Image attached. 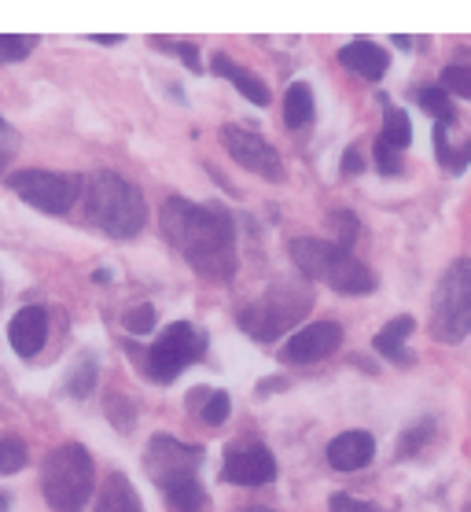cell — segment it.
<instances>
[{"instance_id": "6da1fadb", "label": "cell", "mask_w": 471, "mask_h": 512, "mask_svg": "<svg viewBox=\"0 0 471 512\" xmlns=\"http://www.w3.org/2000/svg\"><path fill=\"white\" fill-rule=\"evenodd\" d=\"M162 233L203 277L229 280L236 273V233L225 210L173 196L162 203Z\"/></svg>"}, {"instance_id": "7a4b0ae2", "label": "cell", "mask_w": 471, "mask_h": 512, "mask_svg": "<svg viewBox=\"0 0 471 512\" xmlns=\"http://www.w3.org/2000/svg\"><path fill=\"white\" fill-rule=\"evenodd\" d=\"M85 210H89V222L115 240L137 236L148 222V203L140 196V188L111 170H96L85 177Z\"/></svg>"}, {"instance_id": "3957f363", "label": "cell", "mask_w": 471, "mask_h": 512, "mask_svg": "<svg viewBox=\"0 0 471 512\" xmlns=\"http://www.w3.org/2000/svg\"><path fill=\"white\" fill-rule=\"evenodd\" d=\"M291 262L299 266L306 280H324L328 288L343 295H368L376 288V273L357 262L346 247L328 244V240H291Z\"/></svg>"}, {"instance_id": "277c9868", "label": "cell", "mask_w": 471, "mask_h": 512, "mask_svg": "<svg viewBox=\"0 0 471 512\" xmlns=\"http://www.w3.org/2000/svg\"><path fill=\"white\" fill-rule=\"evenodd\" d=\"M313 306V288L306 280H280L265 291L258 303L240 310V328L254 339H276L284 336L295 321L306 317Z\"/></svg>"}, {"instance_id": "5b68a950", "label": "cell", "mask_w": 471, "mask_h": 512, "mask_svg": "<svg viewBox=\"0 0 471 512\" xmlns=\"http://www.w3.org/2000/svg\"><path fill=\"white\" fill-rule=\"evenodd\" d=\"M41 490L56 512H78L92 494V457L81 443H63L41 468Z\"/></svg>"}, {"instance_id": "8992f818", "label": "cell", "mask_w": 471, "mask_h": 512, "mask_svg": "<svg viewBox=\"0 0 471 512\" xmlns=\"http://www.w3.org/2000/svg\"><path fill=\"white\" fill-rule=\"evenodd\" d=\"M471 332V258H457L442 273L431 303V336L438 343H460Z\"/></svg>"}, {"instance_id": "52a82bcc", "label": "cell", "mask_w": 471, "mask_h": 512, "mask_svg": "<svg viewBox=\"0 0 471 512\" xmlns=\"http://www.w3.org/2000/svg\"><path fill=\"white\" fill-rule=\"evenodd\" d=\"M8 188L45 214H67L85 192V177L52 174V170H15V174H8Z\"/></svg>"}, {"instance_id": "ba28073f", "label": "cell", "mask_w": 471, "mask_h": 512, "mask_svg": "<svg viewBox=\"0 0 471 512\" xmlns=\"http://www.w3.org/2000/svg\"><path fill=\"white\" fill-rule=\"evenodd\" d=\"M207 350V336L199 332L196 325L188 321H177L162 332V339H155V347L144 354V365H148V376L159 380V384H170L181 376L184 365H192L196 358H203Z\"/></svg>"}, {"instance_id": "9c48e42d", "label": "cell", "mask_w": 471, "mask_h": 512, "mask_svg": "<svg viewBox=\"0 0 471 512\" xmlns=\"http://www.w3.org/2000/svg\"><path fill=\"white\" fill-rule=\"evenodd\" d=\"M144 465H148V476L166 490L177 479L196 476V468L203 465V446H184L170 435H155L144 454Z\"/></svg>"}, {"instance_id": "30bf717a", "label": "cell", "mask_w": 471, "mask_h": 512, "mask_svg": "<svg viewBox=\"0 0 471 512\" xmlns=\"http://www.w3.org/2000/svg\"><path fill=\"white\" fill-rule=\"evenodd\" d=\"M221 140H225L229 155L243 166V170H254V174L265 177V181H284L280 155L273 152V144H269L262 133L243 129V126H225L221 129Z\"/></svg>"}, {"instance_id": "8fae6325", "label": "cell", "mask_w": 471, "mask_h": 512, "mask_svg": "<svg viewBox=\"0 0 471 512\" xmlns=\"http://www.w3.org/2000/svg\"><path fill=\"white\" fill-rule=\"evenodd\" d=\"M339 343H343V328L335 325V321H317V325L299 328V332L284 343L280 358L288 361V365H310V361H321V358H328L332 350H339Z\"/></svg>"}, {"instance_id": "7c38bea8", "label": "cell", "mask_w": 471, "mask_h": 512, "mask_svg": "<svg viewBox=\"0 0 471 512\" xmlns=\"http://www.w3.org/2000/svg\"><path fill=\"white\" fill-rule=\"evenodd\" d=\"M221 479L240 483V487H262L276 479V461L265 446H240V450H229L221 465Z\"/></svg>"}, {"instance_id": "4fadbf2b", "label": "cell", "mask_w": 471, "mask_h": 512, "mask_svg": "<svg viewBox=\"0 0 471 512\" xmlns=\"http://www.w3.org/2000/svg\"><path fill=\"white\" fill-rule=\"evenodd\" d=\"M48 339V314L45 306H26L19 314L12 317V325H8V343L19 358H34L37 350L45 347Z\"/></svg>"}, {"instance_id": "5bb4252c", "label": "cell", "mask_w": 471, "mask_h": 512, "mask_svg": "<svg viewBox=\"0 0 471 512\" xmlns=\"http://www.w3.org/2000/svg\"><path fill=\"white\" fill-rule=\"evenodd\" d=\"M376 457V439L368 431H343L328 443V465L339 472H357Z\"/></svg>"}, {"instance_id": "9a60e30c", "label": "cell", "mask_w": 471, "mask_h": 512, "mask_svg": "<svg viewBox=\"0 0 471 512\" xmlns=\"http://www.w3.org/2000/svg\"><path fill=\"white\" fill-rule=\"evenodd\" d=\"M339 63H343L346 70L361 74V78H368V82H380L383 74H387V67H391V56H387L380 45L357 37V41H350L346 48H339Z\"/></svg>"}, {"instance_id": "2e32d148", "label": "cell", "mask_w": 471, "mask_h": 512, "mask_svg": "<svg viewBox=\"0 0 471 512\" xmlns=\"http://www.w3.org/2000/svg\"><path fill=\"white\" fill-rule=\"evenodd\" d=\"M413 336V317H394L391 325H383L376 332V350L383 358L398 361V365H413V354L405 350V339Z\"/></svg>"}, {"instance_id": "e0dca14e", "label": "cell", "mask_w": 471, "mask_h": 512, "mask_svg": "<svg viewBox=\"0 0 471 512\" xmlns=\"http://www.w3.org/2000/svg\"><path fill=\"white\" fill-rule=\"evenodd\" d=\"M214 70H218L221 78H225V82H232L236 85V89H240L243 96H247V100H251V104H258V107H269V89H265L262 82H258V78H254L251 70H243V67H236V63H232L229 56H214Z\"/></svg>"}, {"instance_id": "ac0fdd59", "label": "cell", "mask_w": 471, "mask_h": 512, "mask_svg": "<svg viewBox=\"0 0 471 512\" xmlns=\"http://www.w3.org/2000/svg\"><path fill=\"white\" fill-rule=\"evenodd\" d=\"M96 512H144V505H140L137 490L129 487V479L115 472V476H107L104 490H100Z\"/></svg>"}, {"instance_id": "d6986e66", "label": "cell", "mask_w": 471, "mask_h": 512, "mask_svg": "<svg viewBox=\"0 0 471 512\" xmlns=\"http://www.w3.org/2000/svg\"><path fill=\"white\" fill-rule=\"evenodd\" d=\"M166 498H170L173 512H203V505H207V494H203L199 476H188V479L170 483V487H166Z\"/></svg>"}, {"instance_id": "ffe728a7", "label": "cell", "mask_w": 471, "mask_h": 512, "mask_svg": "<svg viewBox=\"0 0 471 512\" xmlns=\"http://www.w3.org/2000/svg\"><path fill=\"white\" fill-rule=\"evenodd\" d=\"M313 118V93H310V85L306 82H295L284 93V122H288L291 129H299L306 126Z\"/></svg>"}, {"instance_id": "44dd1931", "label": "cell", "mask_w": 471, "mask_h": 512, "mask_svg": "<svg viewBox=\"0 0 471 512\" xmlns=\"http://www.w3.org/2000/svg\"><path fill=\"white\" fill-rule=\"evenodd\" d=\"M380 140L387 144V148H394V152L409 148V140H413V126H409V115H405L402 107H391V104H387V118H383Z\"/></svg>"}, {"instance_id": "7402d4cb", "label": "cell", "mask_w": 471, "mask_h": 512, "mask_svg": "<svg viewBox=\"0 0 471 512\" xmlns=\"http://www.w3.org/2000/svg\"><path fill=\"white\" fill-rule=\"evenodd\" d=\"M420 107H424L427 115L438 118V126H449V122H453V104H449V93L442 89V85H435V89H420Z\"/></svg>"}, {"instance_id": "603a6c76", "label": "cell", "mask_w": 471, "mask_h": 512, "mask_svg": "<svg viewBox=\"0 0 471 512\" xmlns=\"http://www.w3.org/2000/svg\"><path fill=\"white\" fill-rule=\"evenodd\" d=\"M37 45V37L30 34H0V63H15V59H26L30 48Z\"/></svg>"}, {"instance_id": "cb8c5ba5", "label": "cell", "mask_w": 471, "mask_h": 512, "mask_svg": "<svg viewBox=\"0 0 471 512\" xmlns=\"http://www.w3.org/2000/svg\"><path fill=\"white\" fill-rule=\"evenodd\" d=\"M26 468V446L19 439H0V476H12Z\"/></svg>"}, {"instance_id": "d4e9b609", "label": "cell", "mask_w": 471, "mask_h": 512, "mask_svg": "<svg viewBox=\"0 0 471 512\" xmlns=\"http://www.w3.org/2000/svg\"><path fill=\"white\" fill-rule=\"evenodd\" d=\"M442 89H446V93L464 96V100H471V67H460V63H453V67L442 70Z\"/></svg>"}, {"instance_id": "484cf974", "label": "cell", "mask_w": 471, "mask_h": 512, "mask_svg": "<svg viewBox=\"0 0 471 512\" xmlns=\"http://www.w3.org/2000/svg\"><path fill=\"white\" fill-rule=\"evenodd\" d=\"M431 428H435L431 420H420V424H413V428L405 431V435H402V443H398V457L416 454V450H420V446H424L427 439H431Z\"/></svg>"}, {"instance_id": "4316f807", "label": "cell", "mask_w": 471, "mask_h": 512, "mask_svg": "<svg viewBox=\"0 0 471 512\" xmlns=\"http://www.w3.org/2000/svg\"><path fill=\"white\" fill-rule=\"evenodd\" d=\"M126 328L133 336H148L151 328H155V306H137V310H129L126 314Z\"/></svg>"}, {"instance_id": "83f0119b", "label": "cell", "mask_w": 471, "mask_h": 512, "mask_svg": "<svg viewBox=\"0 0 471 512\" xmlns=\"http://www.w3.org/2000/svg\"><path fill=\"white\" fill-rule=\"evenodd\" d=\"M229 409H232L229 395H225V391H214V395H207V406H203V420H207V424H221V420L229 417Z\"/></svg>"}, {"instance_id": "f1b7e54d", "label": "cell", "mask_w": 471, "mask_h": 512, "mask_svg": "<svg viewBox=\"0 0 471 512\" xmlns=\"http://www.w3.org/2000/svg\"><path fill=\"white\" fill-rule=\"evenodd\" d=\"M332 225H335V233H339V247L350 251V244H354V236H357V218L350 210H339V214H332Z\"/></svg>"}, {"instance_id": "f546056e", "label": "cell", "mask_w": 471, "mask_h": 512, "mask_svg": "<svg viewBox=\"0 0 471 512\" xmlns=\"http://www.w3.org/2000/svg\"><path fill=\"white\" fill-rule=\"evenodd\" d=\"M328 505H332V512H383L376 505H368V501L354 498V494H332Z\"/></svg>"}, {"instance_id": "4dcf8cb0", "label": "cell", "mask_w": 471, "mask_h": 512, "mask_svg": "<svg viewBox=\"0 0 471 512\" xmlns=\"http://www.w3.org/2000/svg\"><path fill=\"white\" fill-rule=\"evenodd\" d=\"M92 380H96V369H92V358L85 354V361H81V369H78V380H70V391L78 398H85L92 391Z\"/></svg>"}, {"instance_id": "1f68e13d", "label": "cell", "mask_w": 471, "mask_h": 512, "mask_svg": "<svg viewBox=\"0 0 471 512\" xmlns=\"http://www.w3.org/2000/svg\"><path fill=\"white\" fill-rule=\"evenodd\" d=\"M376 166H380V174L394 177L398 170H402V163H398V152L394 148H387L383 140H376Z\"/></svg>"}, {"instance_id": "d6a6232c", "label": "cell", "mask_w": 471, "mask_h": 512, "mask_svg": "<svg viewBox=\"0 0 471 512\" xmlns=\"http://www.w3.org/2000/svg\"><path fill=\"white\" fill-rule=\"evenodd\" d=\"M8 155H12V129H8V122L0 118V166L8 163Z\"/></svg>"}, {"instance_id": "836d02e7", "label": "cell", "mask_w": 471, "mask_h": 512, "mask_svg": "<svg viewBox=\"0 0 471 512\" xmlns=\"http://www.w3.org/2000/svg\"><path fill=\"white\" fill-rule=\"evenodd\" d=\"M361 166H365V163H361V155H357L354 148H350V152L343 155V170H346V174H357Z\"/></svg>"}, {"instance_id": "e575fe53", "label": "cell", "mask_w": 471, "mask_h": 512, "mask_svg": "<svg viewBox=\"0 0 471 512\" xmlns=\"http://www.w3.org/2000/svg\"><path fill=\"white\" fill-rule=\"evenodd\" d=\"M92 41H100V45H118V41H122V34H92Z\"/></svg>"}, {"instance_id": "d590c367", "label": "cell", "mask_w": 471, "mask_h": 512, "mask_svg": "<svg viewBox=\"0 0 471 512\" xmlns=\"http://www.w3.org/2000/svg\"><path fill=\"white\" fill-rule=\"evenodd\" d=\"M247 512H273V509H247Z\"/></svg>"}]
</instances>
